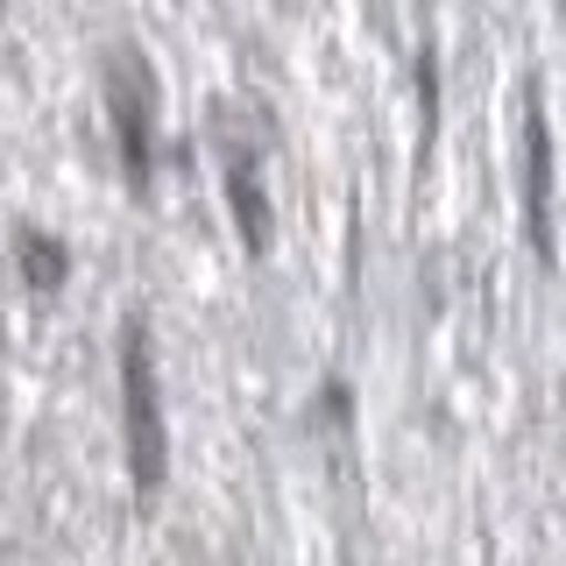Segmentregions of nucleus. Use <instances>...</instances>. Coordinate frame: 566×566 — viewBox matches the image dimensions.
<instances>
[{
	"label": "nucleus",
	"mask_w": 566,
	"mask_h": 566,
	"mask_svg": "<svg viewBox=\"0 0 566 566\" xmlns=\"http://www.w3.org/2000/svg\"><path fill=\"white\" fill-rule=\"evenodd\" d=\"M120 424H128L135 489L156 495L164 474H170V432H164V389H156L149 326H142V318H128V333H120Z\"/></svg>",
	"instance_id": "nucleus-1"
},
{
	"label": "nucleus",
	"mask_w": 566,
	"mask_h": 566,
	"mask_svg": "<svg viewBox=\"0 0 566 566\" xmlns=\"http://www.w3.org/2000/svg\"><path fill=\"white\" fill-rule=\"evenodd\" d=\"M106 106H114V135H120V164H128V185H149V71H142L135 50H114V71H106Z\"/></svg>",
	"instance_id": "nucleus-2"
},
{
	"label": "nucleus",
	"mask_w": 566,
	"mask_h": 566,
	"mask_svg": "<svg viewBox=\"0 0 566 566\" xmlns=\"http://www.w3.org/2000/svg\"><path fill=\"white\" fill-rule=\"evenodd\" d=\"M524 227L531 248L553 262V128H545L538 85H524Z\"/></svg>",
	"instance_id": "nucleus-3"
},
{
	"label": "nucleus",
	"mask_w": 566,
	"mask_h": 566,
	"mask_svg": "<svg viewBox=\"0 0 566 566\" xmlns=\"http://www.w3.org/2000/svg\"><path fill=\"white\" fill-rule=\"evenodd\" d=\"M227 191H234V212H241V234L248 248H270V199H262V185H255V164L248 156H227Z\"/></svg>",
	"instance_id": "nucleus-4"
},
{
	"label": "nucleus",
	"mask_w": 566,
	"mask_h": 566,
	"mask_svg": "<svg viewBox=\"0 0 566 566\" xmlns=\"http://www.w3.org/2000/svg\"><path fill=\"white\" fill-rule=\"evenodd\" d=\"M22 270H29L35 291H57L64 283V248L43 241V234H22Z\"/></svg>",
	"instance_id": "nucleus-5"
}]
</instances>
